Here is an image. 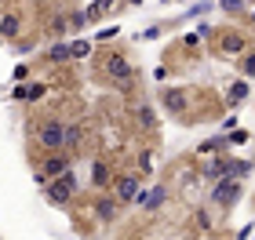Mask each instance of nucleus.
Listing matches in <instances>:
<instances>
[{
  "mask_svg": "<svg viewBox=\"0 0 255 240\" xmlns=\"http://www.w3.org/2000/svg\"><path fill=\"white\" fill-rule=\"evenodd\" d=\"M95 77H102L106 84H113L117 91H135V84H138V77L131 70V59H128L124 51H99Z\"/></svg>",
  "mask_w": 255,
  "mask_h": 240,
  "instance_id": "nucleus-1",
  "label": "nucleus"
},
{
  "mask_svg": "<svg viewBox=\"0 0 255 240\" xmlns=\"http://www.w3.org/2000/svg\"><path fill=\"white\" fill-rule=\"evenodd\" d=\"M29 142L40 146V153H59V150H66V124L55 120V117L33 120L29 124Z\"/></svg>",
  "mask_w": 255,
  "mask_h": 240,
  "instance_id": "nucleus-2",
  "label": "nucleus"
},
{
  "mask_svg": "<svg viewBox=\"0 0 255 240\" xmlns=\"http://www.w3.org/2000/svg\"><path fill=\"white\" fill-rule=\"evenodd\" d=\"M245 51H248L245 29H219L212 37V55H219V59H241Z\"/></svg>",
  "mask_w": 255,
  "mask_h": 240,
  "instance_id": "nucleus-3",
  "label": "nucleus"
},
{
  "mask_svg": "<svg viewBox=\"0 0 255 240\" xmlns=\"http://www.w3.org/2000/svg\"><path fill=\"white\" fill-rule=\"evenodd\" d=\"M44 193H48V200L55 204V208H66V204L73 200V193H77V175L73 171H62L59 178H48Z\"/></svg>",
  "mask_w": 255,
  "mask_h": 240,
  "instance_id": "nucleus-4",
  "label": "nucleus"
},
{
  "mask_svg": "<svg viewBox=\"0 0 255 240\" xmlns=\"http://www.w3.org/2000/svg\"><path fill=\"white\" fill-rule=\"evenodd\" d=\"M241 197V178H234V175H223V178H215L212 182V200L215 204H223V208H230Z\"/></svg>",
  "mask_w": 255,
  "mask_h": 240,
  "instance_id": "nucleus-5",
  "label": "nucleus"
},
{
  "mask_svg": "<svg viewBox=\"0 0 255 240\" xmlns=\"http://www.w3.org/2000/svg\"><path fill=\"white\" fill-rule=\"evenodd\" d=\"M37 171H44L48 178H59L62 171H69V157H66V150H59V153H44L40 164H37Z\"/></svg>",
  "mask_w": 255,
  "mask_h": 240,
  "instance_id": "nucleus-6",
  "label": "nucleus"
},
{
  "mask_svg": "<svg viewBox=\"0 0 255 240\" xmlns=\"http://www.w3.org/2000/svg\"><path fill=\"white\" fill-rule=\"evenodd\" d=\"M113 197L121 204H131L138 197V178L135 175H113Z\"/></svg>",
  "mask_w": 255,
  "mask_h": 240,
  "instance_id": "nucleus-7",
  "label": "nucleus"
},
{
  "mask_svg": "<svg viewBox=\"0 0 255 240\" xmlns=\"http://www.w3.org/2000/svg\"><path fill=\"white\" fill-rule=\"evenodd\" d=\"M168 113H186L190 109V91L186 87H164V95H160Z\"/></svg>",
  "mask_w": 255,
  "mask_h": 240,
  "instance_id": "nucleus-8",
  "label": "nucleus"
},
{
  "mask_svg": "<svg viewBox=\"0 0 255 240\" xmlns=\"http://www.w3.org/2000/svg\"><path fill=\"white\" fill-rule=\"evenodd\" d=\"M91 186L95 189H106V186H113V164L110 160H91Z\"/></svg>",
  "mask_w": 255,
  "mask_h": 240,
  "instance_id": "nucleus-9",
  "label": "nucleus"
},
{
  "mask_svg": "<svg viewBox=\"0 0 255 240\" xmlns=\"http://www.w3.org/2000/svg\"><path fill=\"white\" fill-rule=\"evenodd\" d=\"M138 208H142V211H160V208H164V200H168V189L164 186H153V189H146V193H138Z\"/></svg>",
  "mask_w": 255,
  "mask_h": 240,
  "instance_id": "nucleus-10",
  "label": "nucleus"
},
{
  "mask_svg": "<svg viewBox=\"0 0 255 240\" xmlns=\"http://www.w3.org/2000/svg\"><path fill=\"white\" fill-rule=\"evenodd\" d=\"M0 37L4 40L22 37V15L18 11H0Z\"/></svg>",
  "mask_w": 255,
  "mask_h": 240,
  "instance_id": "nucleus-11",
  "label": "nucleus"
},
{
  "mask_svg": "<svg viewBox=\"0 0 255 240\" xmlns=\"http://www.w3.org/2000/svg\"><path fill=\"white\" fill-rule=\"evenodd\" d=\"M91 211H95L99 222H113V219H117V211H121V200H117V197H99Z\"/></svg>",
  "mask_w": 255,
  "mask_h": 240,
  "instance_id": "nucleus-12",
  "label": "nucleus"
},
{
  "mask_svg": "<svg viewBox=\"0 0 255 240\" xmlns=\"http://www.w3.org/2000/svg\"><path fill=\"white\" fill-rule=\"evenodd\" d=\"M84 139H88V131L80 128V124H66V150H69V157L84 150Z\"/></svg>",
  "mask_w": 255,
  "mask_h": 240,
  "instance_id": "nucleus-13",
  "label": "nucleus"
},
{
  "mask_svg": "<svg viewBox=\"0 0 255 240\" xmlns=\"http://www.w3.org/2000/svg\"><path fill=\"white\" fill-rule=\"evenodd\" d=\"M201 175H204L208 182H215V178H223V175H226V157H215V160H208V164H204V171H201Z\"/></svg>",
  "mask_w": 255,
  "mask_h": 240,
  "instance_id": "nucleus-14",
  "label": "nucleus"
},
{
  "mask_svg": "<svg viewBox=\"0 0 255 240\" xmlns=\"http://www.w3.org/2000/svg\"><path fill=\"white\" fill-rule=\"evenodd\" d=\"M135 124H138V128H142V131L149 135V131L157 128V120H153V109H149V106H138V109H135Z\"/></svg>",
  "mask_w": 255,
  "mask_h": 240,
  "instance_id": "nucleus-15",
  "label": "nucleus"
},
{
  "mask_svg": "<svg viewBox=\"0 0 255 240\" xmlns=\"http://www.w3.org/2000/svg\"><path fill=\"white\" fill-rule=\"evenodd\" d=\"M113 4H117V0H91V7L84 11V15H88V22H99V18L106 15V11H110Z\"/></svg>",
  "mask_w": 255,
  "mask_h": 240,
  "instance_id": "nucleus-16",
  "label": "nucleus"
},
{
  "mask_svg": "<svg viewBox=\"0 0 255 240\" xmlns=\"http://www.w3.org/2000/svg\"><path fill=\"white\" fill-rule=\"evenodd\" d=\"M48 33H51V37L69 33V15H51V18H48Z\"/></svg>",
  "mask_w": 255,
  "mask_h": 240,
  "instance_id": "nucleus-17",
  "label": "nucleus"
},
{
  "mask_svg": "<svg viewBox=\"0 0 255 240\" xmlns=\"http://www.w3.org/2000/svg\"><path fill=\"white\" fill-rule=\"evenodd\" d=\"M255 164H248V160H226V175H234V178H248V171Z\"/></svg>",
  "mask_w": 255,
  "mask_h": 240,
  "instance_id": "nucleus-18",
  "label": "nucleus"
},
{
  "mask_svg": "<svg viewBox=\"0 0 255 240\" xmlns=\"http://www.w3.org/2000/svg\"><path fill=\"white\" fill-rule=\"evenodd\" d=\"M226 135H219V139H208V142H201V153H223L226 150Z\"/></svg>",
  "mask_w": 255,
  "mask_h": 240,
  "instance_id": "nucleus-19",
  "label": "nucleus"
},
{
  "mask_svg": "<svg viewBox=\"0 0 255 240\" xmlns=\"http://www.w3.org/2000/svg\"><path fill=\"white\" fill-rule=\"evenodd\" d=\"M69 55H73V59H88L91 55V40H73L69 44Z\"/></svg>",
  "mask_w": 255,
  "mask_h": 240,
  "instance_id": "nucleus-20",
  "label": "nucleus"
},
{
  "mask_svg": "<svg viewBox=\"0 0 255 240\" xmlns=\"http://www.w3.org/2000/svg\"><path fill=\"white\" fill-rule=\"evenodd\" d=\"M51 62H73V55H69V44H55V48H51Z\"/></svg>",
  "mask_w": 255,
  "mask_h": 240,
  "instance_id": "nucleus-21",
  "label": "nucleus"
},
{
  "mask_svg": "<svg viewBox=\"0 0 255 240\" xmlns=\"http://www.w3.org/2000/svg\"><path fill=\"white\" fill-rule=\"evenodd\" d=\"M84 26H91L84 11H69V29H84Z\"/></svg>",
  "mask_w": 255,
  "mask_h": 240,
  "instance_id": "nucleus-22",
  "label": "nucleus"
},
{
  "mask_svg": "<svg viewBox=\"0 0 255 240\" xmlns=\"http://www.w3.org/2000/svg\"><path fill=\"white\" fill-rule=\"evenodd\" d=\"M241 73H245V77H255V55H252V51L241 55Z\"/></svg>",
  "mask_w": 255,
  "mask_h": 240,
  "instance_id": "nucleus-23",
  "label": "nucleus"
},
{
  "mask_svg": "<svg viewBox=\"0 0 255 240\" xmlns=\"http://www.w3.org/2000/svg\"><path fill=\"white\" fill-rule=\"evenodd\" d=\"M223 4V11H230V15H241V11L248 7V0H219Z\"/></svg>",
  "mask_w": 255,
  "mask_h": 240,
  "instance_id": "nucleus-24",
  "label": "nucleus"
},
{
  "mask_svg": "<svg viewBox=\"0 0 255 240\" xmlns=\"http://www.w3.org/2000/svg\"><path fill=\"white\" fill-rule=\"evenodd\" d=\"M241 98H248V84L245 80H237V84L230 87V102H241Z\"/></svg>",
  "mask_w": 255,
  "mask_h": 240,
  "instance_id": "nucleus-25",
  "label": "nucleus"
},
{
  "mask_svg": "<svg viewBox=\"0 0 255 240\" xmlns=\"http://www.w3.org/2000/svg\"><path fill=\"white\" fill-rule=\"evenodd\" d=\"M226 142H230V146H245V142H252V135H248V131H230Z\"/></svg>",
  "mask_w": 255,
  "mask_h": 240,
  "instance_id": "nucleus-26",
  "label": "nucleus"
},
{
  "mask_svg": "<svg viewBox=\"0 0 255 240\" xmlns=\"http://www.w3.org/2000/svg\"><path fill=\"white\" fill-rule=\"evenodd\" d=\"M44 91H48L44 84H29V87H26V98H29V102H37V98H44Z\"/></svg>",
  "mask_w": 255,
  "mask_h": 240,
  "instance_id": "nucleus-27",
  "label": "nucleus"
},
{
  "mask_svg": "<svg viewBox=\"0 0 255 240\" xmlns=\"http://www.w3.org/2000/svg\"><path fill=\"white\" fill-rule=\"evenodd\" d=\"M138 167H142L138 175H149V171H153V157H149V153H142V157H138Z\"/></svg>",
  "mask_w": 255,
  "mask_h": 240,
  "instance_id": "nucleus-28",
  "label": "nucleus"
},
{
  "mask_svg": "<svg viewBox=\"0 0 255 240\" xmlns=\"http://www.w3.org/2000/svg\"><path fill=\"white\" fill-rule=\"evenodd\" d=\"M197 230H201V233H208V230H212V219H208V215L201 211V215H197Z\"/></svg>",
  "mask_w": 255,
  "mask_h": 240,
  "instance_id": "nucleus-29",
  "label": "nucleus"
},
{
  "mask_svg": "<svg viewBox=\"0 0 255 240\" xmlns=\"http://www.w3.org/2000/svg\"><path fill=\"white\" fill-rule=\"evenodd\" d=\"M212 33H215V29L208 26V22H201V26H197V37H212Z\"/></svg>",
  "mask_w": 255,
  "mask_h": 240,
  "instance_id": "nucleus-30",
  "label": "nucleus"
},
{
  "mask_svg": "<svg viewBox=\"0 0 255 240\" xmlns=\"http://www.w3.org/2000/svg\"><path fill=\"white\" fill-rule=\"evenodd\" d=\"M157 37H160V26H153V29H146V33H142V40H157Z\"/></svg>",
  "mask_w": 255,
  "mask_h": 240,
  "instance_id": "nucleus-31",
  "label": "nucleus"
},
{
  "mask_svg": "<svg viewBox=\"0 0 255 240\" xmlns=\"http://www.w3.org/2000/svg\"><path fill=\"white\" fill-rule=\"evenodd\" d=\"M131 4H142V0H131Z\"/></svg>",
  "mask_w": 255,
  "mask_h": 240,
  "instance_id": "nucleus-32",
  "label": "nucleus"
},
{
  "mask_svg": "<svg viewBox=\"0 0 255 240\" xmlns=\"http://www.w3.org/2000/svg\"><path fill=\"white\" fill-rule=\"evenodd\" d=\"M252 22H255V11H252Z\"/></svg>",
  "mask_w": 255,
  "mask_h": 240,
  "instance_id": "nucleus-33",
  "label": "nucleus"
},
{
  "mask_svg": "<svg viewBox=\"0 0 255 240\" xmlns=\"http://www.w3.org/2000/svg\"><path fill=\"white\" fill-rule=\"evenodd\" d=\"M0 40H4V37H0Z\"/></svg>",
  "mask_w": 255,
  "mask_h": 240,
  "instance_id": "nucleus-34",
  "label": "nucleus"
}]
</instances>
